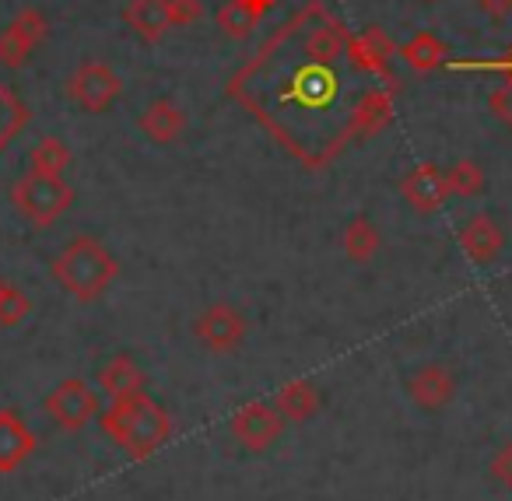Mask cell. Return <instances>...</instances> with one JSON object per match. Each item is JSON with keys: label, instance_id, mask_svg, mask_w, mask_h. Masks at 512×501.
Instances as JSON below:
<instances>
[{"label": "cell", "instance_id": "6da1fadb", "mask_svg": "<svg viewBox=\"0 0 512 501\" xmlns=\"http://www.w3.org/2000/svg\"><path fill=\"white\" fill-rule=\"evenodd\" d=\"M351 29L309 0L225 85L302 169L323 172L355 144V120L379 81L351 60Z\"/></svg>", "mask_w": 512, "mask_h": 501}, {"label": "cell", "instance_id": "7a4b0ae2", "mask_svg": "<svg viewBox=\"0 0 512 501\" xmlns=\"http://www.w3.org/2000/svg\"><path fill=\"white\" fill-rule=\"evenodd\" d=\"M109 442H116L130 459H151L172 438V414L148 393L109 403L99 414Z\"/></svg>", "mask_w": 512, "mask_h": 501}, {"label": "cell", "instance_id": "3957f363", "mask_svg": "<svg viewBox=\"0 0 512 501\" xmlns=\"http://www.w3.org/2000/svg\"><path fill=\"white\" fill-rule=\"evenodd\" d=\"M50 274L74 302L88 305L113 288V281L120 277V260L95 235H74L50 263Z\"/></svg>", "mask_w": 512, "mask_h": 501}, {"label": "cell", "instance_id": "277c9868", "mask_svg": "<svg viewBox=\"0 0 512 501\" xmlns=\"http://www.w3.org/2000/svg\"><path fill=\"white\" fill-rule=\"evenodd\" d=\"M11 204L29 225L50 228L74 207V186L64 176H39V172H25L15 186H11Z\"/></svg>", "mask_w": 512, "mask_h": 501}, {"label": "cell", "instance_id": "5b68a950", "mask_svg": "<svg viewBox=\"0 0 512 501\" xmlns=\"http://www.w3.org/2000/svg\"><path fill=\"white\" fill-rule=\"evenodd\" d=\"M43 410L60 431H85L95 417L102 414V403L95 386H88L85 379H64L46 393Z\"/></svg>", "mask_w": 512, "mask_h": 501}, {"label": "cell", "instance_id": "8992f818", "mask_svg": "<svg viewBox=\"0 0 512 501\" xmlns=\"http://www.w3.org/2000/svg\"><path fill=\"white\" fill-rule=\"evenodd\" d=\"M246 330H249L246 316H242V309L232 302L207 305V309L193 319V337H197V344L204 347V351L218 354V358L239 351L242 340H246Z\"/></svg>", "mask_w": 512, "mask_h": 501}, {"label": "cell", "instance_id": "52a82bcc", "mask_svg": "<svg viewBox=\"0 0 512 501\" xmlns=\"http://www.w3.org/2000/svg\"><path fill=\"white\" fill-rule=\"evenodd\" d=\"M64 92L81 113H106V109L120 99L123 81H120V74L109 64H102V60H85V64H78V71L67 78Z\"/></svg>", "mask_w": 512, "mask_h": 501}, {"label": "cell", "instance_id": "ba28073f", "mask_svg": "<svg viewBox=\"0 0 512 501\" xmlns=\"http://www.w3.org/2000/svg\"><path fill=\"white\" fill-rule=\"evenodd\" d=\"M285 417L274 403L264 400H253V403H242L232 417H228V431L232 438L249 452H267L271 445H278V438L285 435Z\"/></svg>", "mask_w": 512, "mask_h": 501}, {"label": "cell", "instance_id": "9c48e42d", "mask_svg": "<svg viewBox=\"0 0 512 501\" xmlns=\"http://www.w3.org/2000/svg\"><path fill=\"white\" fill-rule=\"evenodd\" d=\"M50 36V22L39 8H25L18 11V18L0 32V67L8 71H22L32 60V53L46 43Z\"/></svg>", "mask_w": 512, "mask_h": 501}, {"label": "cell", "instance_id": "30bf717a", "mask_svg": "<svg viewBox=\"0 0 512 501\" xmlns=\"http://www.w3.org/2000/svg\"><path fill=\"white\" fill-rule=\"evenodd\" d=\"M400 197L407 200V207H414L418 214H435L446 207L449 200V183L446 169L435 162H421L400 179Z\"/></svg>", "mask_w": 512, "mask_h": 501}, {"label": "cell", "instance_id": "8fae6325", "mask_svg": "<svg viewBox=\"0 0 512 501\" xmlns=\"http://www.w3.org/2000/svg\"><path fill=\"white\" fill-rule=\"evenodd\" d=\"M456 389H460V382H456V375L442 361H428V365L414 368L411 379H407V393H411V400L425 414L446 410L456 400Z\"/></svg>", "mask_w": 512, "mask_h": 501}, {"label": "cell", "instance_id": "7c38bea8", "mask_svg": "<svg viewBox=\"0 0 512 501\" xmlns=\"http://www.w3.org/2000/svg\"><path fill=\"white\" fill-rule=\"evenodd\" d=\"M36 435H32V428L22 421V414L11 407L0 410V473L8 477V473H18L25 463H29V456L36 452Z\"/></svg>", "mask_w": 512, "mask_h": 501}, {"label": "cell", "instance_id": "4fadbf2b", "mask_svg": "<svg viewBox=\"0 0 512 501\" xmlns=\"http://www.w3.org/2000/svg\"><path fill=\"white\" fill-rule=\"evenodd\" d=\"M274 4L278 0H221L218 11H214V22H218L221 36L242 43L260 29V22L271 15Z\"/></svg>", "mask_w": 512, "mask_h": 501}, {"label": "cell", "instance_id": "5bb4252c", "mask_svg": "<svg viewBox=\"0 0 512 501\" xmlns=\"http://www.w3.org/2000/svg\"><path fill=\"white\" fill-rule=\"evenodd\" d=\"M456 242H460V249L467 253L470 263L484 267V263L498 260V253L505 249V232L498 228V221L491 214H474V218H467L460 225Z\"/></svg>", "mask_w": 512, "mask_h": 501}, {"label": "cell", "instance_id": "9a60e30c", "mask_svg": "<svg viewBox=\"0 0 512 501\" xmlns=\"http://www.w3.org/2000/svg\"><path fill=\"white\" fill-rule=\"evenodd\" d=\"M123 22L134 32L141 43L155 46L162 43L172 32V18H169V0H130L123 8Z\"/></svg>", "mask_w": 512, "mask_h": 501}, {"label": "cell", "instance_id": "2e32d148", "mask_svg": "<svg viewBox=\"0 0 512 501\" xmlns=\"http://www.w3.org/2000/svg\"><path fill=\"white\" fill-rule=\"evenodd\" d=\"M137 130L155 144H176L186 130V113L172 99H151L137 116Z\"/></svg>", "mask_w": 512, "mask_h": 501}, {"label": "cell", "instance_id": "e0dca14e", "mask_svg": "<svg viewBox=\"0 0 512 501\" xmlns=\"http://www.w3.org/2000/svg\"><path fill=\"white\" fill-rule=\"evenodd\" d=\"M144 372L130 354H113L106 358V365L99 368V389L109 396V403L116 400H130V396L144 393Z\"/></svg>", "mask_w": 512, "mask_h": 501}, {"label": "cell", "instance_id": "ac0fdd59", "mask_svg": "<svg viewBox=\"0 0 512 501\" xmlns=\"http://www.w3.org/2000/svg\"><path fill=\"white\" fill-rule=\"evenodd\" d=\"M274 407L292 424H306L320 414V386L313 379H292L274 393Z\"/></svg>", "mask_w": 512, "mask_h": 501}, {"label": "cell", "instance_id": "d6986e66", "mask_svg": "<svg viewBox=\"0 0 512 501\" xmlns=\"http://www.w3.org/2000/svg\"><path fill=\"white\" fill-rule=\"evenodd\" d=\"M400 60H404L411 71L425 74V71H439V67H446L449 60H453V53H449V46L442 43L435 32H418V36H411L404 46H400Z\"/></svg>", "mask_w": 512, "mask_h": 501}, {"label": "cell", "instance_id": "ffe728a7", "mask_svg": "<svg viewBox=\"0 0 512 501\" xmlns=\"http://www.w3.org/2000/svg\"><path fill=\"white\" fill-rule=\"evenodd\" d=\"M379 246H383V235H379V228H376V221H372V218L358 214V218H351L348 225H344L341 249H344V256H348L351 263L376 260Z\"/></svg>", "mask_w": 512, "mask_h": 501}, {"label": "cell", "instance_id": "44dd1931", "mask_svg": "<svg viewBox=\"0 0 512 501\" xmlns=\"http://www.w3.org/2000/svg\"><path fill=\"white\" fill-rule=\"evenodd\" d=\"M446 183H449V197H463V200H474L484 193L488 179H484V169L470 158H460L446 169Z\"/></svg>", "mask_w": 512, "mask_h": 501}, {"label": "cell", "instance_id": "7402d4cb", "mask_svg": "<svg viewBox=\"0 0 512 501\" xmlns=\"http://www.w3.org/2000/svg\"><path fill=\"white\" fill-rule=\"evenodd\" d=\"M32 169L29 172H39V176H64L67 165H71V148H67L60 137H43V141L32 148Z\"/></svg>", "mask_w": 512, "mask_h": 501}, {"label": "cell", "instance_id": "603a6c76", "mask_svg": "<svg viewBox=\"0 0 512 501\" xmlns=\"http://www.w3.org/2000/svg\"><path fill=\"white\" fill-rule=\"evenodd\" d=\"M25 123H29V109H25V102L18 99L8 85H0V151L8 148V144L22 134Z\"/></svg>", "mask_w": 512, "mask_h": 501}, {"label": "cell", "instance_id": "cb8c5ba5", "mask_svg": "<svg viewBox=\"0 0 512 501\" xmlns=\"http://www.w3.org/2000/svg\"><path fill=\"white\" fill-rule=\"evenodd\" d=\"M32 309H36L32 298L25 295L22 288L11 284V288L4 291V298H0V326H4V330H15V326H22L25 319L32 316Z\"/></svg>", "mask_w": 512, "mask_h": 501}, {"label": "cell", "instance_id": "d4e9b609", "mask_svg": "<svg viewBox=\"0 0 512 501\" xmlns=\"http://www.w3.org/2000/svg\"><path fill=\"white\" fill-rule=\"evenodd\" d=\"M446 67L449 71H467V74H474V71L502 74L505 81H512V50L502 53V57H495V60H449Z\"/></svg>", "mask_w": 512, "mask_h": 501}, {"label": "cell", "instance_id": "484cf974", "mask_svg": "<svg viewBox=\"0 0 512 501\" xmlns=\"http://www.w3.org/2000/svg\"><path fill=\"white\" fill-rule=\"evenodd\" d=\"M488 477L495 484H502L505 491H512V442L498 445L495 456L488 459Z\"/></svg>", "mask_w": 512, "mask_h": 501}, {"label": "cell", "instance_id": "4316f807", "mask_svg": "<svg viewBox=\"0 0 512 501\" xmlns=\"http://www.w3.org/2000/svg\"><path fill=\"white\" fill-rule=\"evenodd\" d=\"M169 18L172 29H190L204 18V4L200 0H169Z\"/></svg>", "mask_w": 512, "mask_h": 501}, {"label": "cell", "instance_id": "83f0119b", "mask_svg": "<svg viewBox=\"0 0 512 501\" xmlns=\"http://www.w3.org/2000/svg\"><path fill=\"white\" fill-rule=\"evenodd\" d=\"M488 113L495 116L505 130H512V81L498 85L495 92L488 95Z\"/></svg>", "mask_w": 512, "mask_h": 501}, {"label": "cell", "instance_id": "f1b7e54d", "mask_svg": "<svg viewBox=\"0 0 512 501\" xmlns=\"http://www.w3.org/2000/svg\"><path fill=\"white\" fill-rule=\"evenodd\" d=\"M477 11L488 15L491 22H505L512 15V0H477Z\"/></svg>", "mask_w": 512, "mask_h": 501}, {"label": "cell", "instance_id": "f546056e", "mask_svg": "<svg viewBox=\"0 0 512 501\" xmlns=\"http://www.w3.org/2000/svg\"><path fill=\"white\" fill-rule=\"evenodd\" d=\"M8 288H11V284L4 281V277H0V298H4V291H8Z\"/></svg>", "mask_w": 512, "mask_h": 501}]
</instances>
